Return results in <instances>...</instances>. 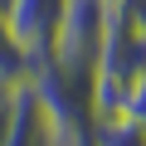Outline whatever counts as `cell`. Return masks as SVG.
Listing matches in <instances>:
<instances>
[{"instance_id":"1","label":"cell","mask_w":146,"mask_h":146,"mask_svg":"<svg viewBox=\"0 0 146 146\" xmlns=\"http://www.w3.org/2000/svg\"><path fill=\"white\" fill-rule=\"evenodd\" d=\"M107 29H112V0H68V5H63V25H58V44H54V58L98 73Z\"/></svg>"},{"instance_id":"2","label":"cell","mask_w":146,"mask_h":146,"mask_svg":"<svg viewBox=\"0 0 146 146\" xmlns=\"http://www.w3.org/2000/svg\"><path fill=\"white\" fill-rule=\"evenodd\" d=\"M63 5H68V0H15V5H10V29L20 34V44L39 63L54 58L58 25H63Z\"/></svg>"},{"instance_id":"3","label":"cell","mask_w":146,"mask_h":146,"mask_svg":"<svg viewBox=\"0 0 146 146\" xmlns=\"http://www.w3.org/2000/svg\"><path fill=\"white\" fill-rule=\"evenodd\" d=\"M34 73H39V58L20 44V34L10 29V15L0 10V83L20 88V83H34Z\"/></svg>"},{"instance_id":"4","label":"cell","mask_w":146,"mask_h":146,"mask_svg":"<svg viewBox=\"0 0 146 146\" xmlns=\"http://www.w3.org/2000/svg\"><path fill=\"white\" fill-rule=\"evenodd\" d=\"M93 146H146V122H136L131 112H98L93 127Z\"/></svg>"},{"instance_id":"5","label":"cell","mask_w":146,"mask_h":146,"mask_svg":"<svg viewBox=\"0 0 146 146\" xmlns=\"http://www.w3.org/2000/svg\"><path fill=\"white\" fill-rule=\"evenodd\" d=\"M122 112H131L136 122H146V73L136 78V88H131V98H127V107H122Z\"/></svg>"},{"instance_id":"6","label":"cell","mask_w":146,"mask_h":146,"mask_svg":"<svg viewBox=\"0 0 146 146\" xmlns=\"http://www.w3.org/2000/svg\"><path fill=\"white\" fill-rule=\"evenodd\" d=\"M10 5H15V0H0V10H5V15H10Z\"/></svg>"}]
</instances>
